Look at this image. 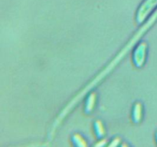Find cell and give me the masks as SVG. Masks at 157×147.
I'll list each match as a JSON object with an SVG mask.
<instances>
[{"mask_svg":"<svg viewBox=\"0 0 157 147\" xmlns=\"http://www.w3.org/2000/svg\"><path fill=\"white\" fill-rule=\"evenodd\" d=\"M156 20H157V9L155 11L154 13H153V15L149 18V19L144 23V25H143L142 27L138 30V32L133 35V38L130 40V41H129V42L127 43V44H126L122 49H121V51H120L119 53L116 55V57H115V58L110 61V64H109L108 65H107V67H106L105 68H104V70H103L102 71H101V73H100L99 74H98V76L93 80V81H90V82L89 83V84H87V85L86 86V87H84L81 91H80L79 93H78V94H77L76 96H75V97H74L73 99H72L67 104V105H66V107L61 110V113H59V115H58V117H57V119H55V122H54L53 125H52V129H51L50 132H49L48 139L52 140L54 133H55V132L56 131L57 128L59 126L61 123L64 120V119L66 117V116H67V115L71 111L72 109L77 105L78 101H79L80 100L82 99V97L86 94V93H89L90 90H91L92 89L94 88L95 86H96L97 84H99V83L101 82V81H102V80L104 79V78L109 73H110V72H111V70H113V69L116 67V65H117L118 63H120V61H121V60H122L123 58L127 55V54L128 53L129 51H130V49L135 45V44H136V43L138 41V40L141 38V36H142V35H144V34L145 33V32H147V31L148 30V29L150 28L153 24H154L155 21H156Z\"/></svg>","mask_w":157,"mask_h":147,"instance_id":"obj_1","label":"cell"},{"mask_svg":"<svg viewBox=\"0 0 157 147\" xmlns=\"http://www.w3.org/2000/svg\"><path fill=\"white\" fill-rule=\"evenodd\" d=\"M157 6V0H144L138 9L136 15V21L138 24H144L149 15Z\"/></svg>","mask_w":157,"mask_h":147,"instance_id":"obj_2","label":"cell"},{"mask_svg":"<svg viewBox=\"0 0 157 147\" xmlns=\"http://www.w3.org/2000/svg\"><path fill=\"white\" fill-rule=\"evenodd\" d=\"M148 54V44L146 41H141L136 45L133 52V63L137 68H141L145 64Z\"/></svg>","mask_w":157,"mask_h":147,"instance_id":"obj_3","label":"cell"},{"mask_svg":"<svg viewBox=\"0 0 157 147\" xmlns=\"http://www.w3.org/2000/svg\"><path fill=\"white\" fill-rule=\"evenodd\" d=\"M144 116V107L141 102L137 101L133 104L131 110V119L135 124L142 122Z\"/></svg>","mask_w":157,"mask_h":147,"instance_id":"obj_4","label":"cell"},{"mask_svg":"<svg viewBox=\"0 0 157 147\" xmlns=\"http://www.w3.org/2000/svg\"><path fill=\"white\" fill-rule=\"evenodd\" d=\"M98 101V93L95 91L88 93L85 101H84V113L86 114H90L94 111Z\"/></svg>","mask_w":157,"mask_h":147,"instance_id":"obj_5","label":"cell"},{"mask_svg":"<svg viewBox=\"0 0 157 147\" xmlns=\"http://www.w3.org/2000/svg\"><path fill=\"white\" fill-rule=\"evenodd\" d=\"M93 127L95 136H96V137L98 138V139L105 137L106 133H107V130H106L105 125H104V123H103V121L101 120V119H96V120L94 122Z\"/></svg>","mask_w":157,"mask_h":147,"instance_id":"obj_6","label":"cell"},{"mask_svg":"<svg viewBox=\"0 0 157 147\" xmlns=\"http://www.w3.org/2000/svg\"><path fill=\"white\" fill-rule=\"evenodd\" d=\"M71 142L75 146L86 147L88 146L87 139L79 133H75L71 136Z\"/></svg>","mask_w":157,"mask_h":147,"instance_id":"obj_7","label":"cell"},{"mask_svg":"<svg viewBox=\"0 0 157 147\" xmlns=\"http://www.w3.org/2000/svg\"><path fill=\"white\" fill-rule=\"evenodd\" d=\"M122 142H123V141L120 136H115V137H113V139L110 140V143L108 144V146H111V147L121 146V145Z\"/></svg>","mask_w":157,"mask_h":147,"instance_id":"obj_8","label":"cell"},{"mask_svg":"<svg viewBox=\"0 0 157 147\" xmlns=\"http://www.w3.org/2000/svg\"><path fill=\"white\" fill-rule=\"evenodd\" d=\"M107 139L106 138H102V139H99L98 140V142L94 144L95 146H99V147H102L104 146V145H108L107 144Z\"/></svg>","mask_w":157,"mask_h":147,"instance_id":"obj_9","label":"cell"},{"mask_svg":"<svg viewBox=\"0 0 157 147\" xmlns=\"http://www.w3.org/2000/svg\"><path fill=\"white\" fill-rule=\"evenodd\" d=\"M155 138H156V141L157 142V131L156 132V134H155Z\"/></svg>","mask_w":157,"mask_h":147,"instance_id":"obj_10","label":"cell"}]
</instances>
